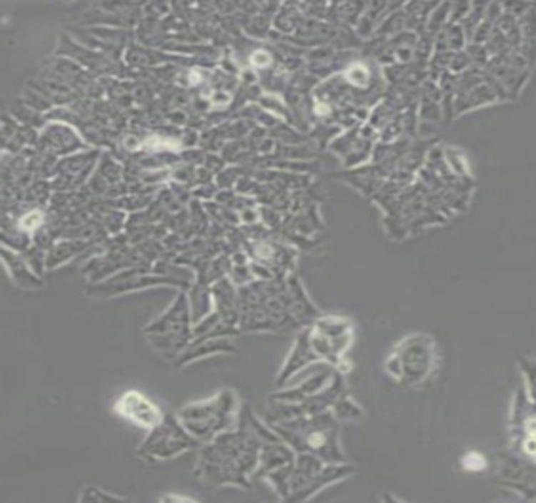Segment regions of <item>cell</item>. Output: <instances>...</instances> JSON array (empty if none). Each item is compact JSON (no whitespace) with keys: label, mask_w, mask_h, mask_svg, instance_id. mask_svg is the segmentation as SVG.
Masks as SVG:
<instances>
[{"label":"cell","mask_w":536,"mask_h":503,"mask_svg":"<svg viewBox=\"0 0 536 503\" xmlns=\"http://www.w3.org/2000/svg\"><path fill=\"white\" fill-rule=\"evenodd\" d=\"M469 46L467 35H465L461 24H448L440 30V34L436 36L434 43V51L438 52H461L465 51Z\"/></svg>","instance_id":"7a4b0ae2"},{"label":"cell","mask_w":536,"mask_h":503,"mask_svg":"<svg viewBox=\"0 0 536 503\" xmlns=\"http://www.w3.org/2000/svg\"><path fill=\"white\" fill-rule=\"evenodd\" d=\"M486 6H487V4H472V9L467 14V18H465L461 22L464 32H465V35H467L469 43H472L473 35H475L477 29L485 22Z\"/></svg>","instance_id":"8992f818"},{"label":"cell","mask_w":536,"mask_h":503,"mask_svg":"<svg viewBox=\"0 0 536 503\" xmlns=\"http://www.w3.org/2000/svg\"><path fill=\"white\" fill-rule=\"evenodd\" d=\"M418 118L425 121H439L444 118L442 111V91L438 82L425 81L420 87V104H418Z\"/></svg>","instance_id":"6da1fadb"},{"label":"cell","mask_w":536,"mask_h":503,"mask_svg":"<svg viewBox=\"0 0 536 503\" xmlns=\"http://www.w3.org/2000/svg\"><path fill=\"white\" fill-rule=\"evenodd\" d=\"M438 4L434 2H408L403 6L406 14V30L414 32L418 36L426 32V24L431 16L433 10Z\"/></svg>","instance_id":"3957f363"},{"label":"cell","mask_w":536,"mask_h":503,"mask_svg":"<svg viewBox=\"0 0 536 503\" xmlns=\"http://www.w3.org/2000/svg\"><path fill=\"white\" fill-rule=\"evenodd\" d=\"M517 51L520 52V56L525 59L528 68L536 66V40L535 38H524Z\"/></svg>","instance_id":"ba28073f"},{"label":"cell","mask_w":536,"mask_h":503,"mask_svg":"<svg viewBox=\"0 0 536 503\" xmlns=\"http://www.w3.org/2000/svg\"><path fill=\"white\" fill-rule=\"evenodd\" d=\"M470 9H472V4H452V10H450V22H453V24H461V22L467 18Z\"/></svg>","instance_id":"9c48e42d"},{"label":"cell","mask_w":536,"mask_h":503,"mask_svg":"<svg viewBox=\"0 0 536 503\" xmlns=\"http://www.w3.org/2000/svg\"><path fill=\"white\" fill-rule=\"evenodd\" d=\"M519 26L524 38H535L536 40V4L530 11H527L522 18H519Z\"/></svg>","instance_id":"52a82bcc"},{"label":"cell","mask_w":536,"mask_h":503,"mask_svg":"<svg viewBox=\"0 0 536 503\" xmlns=\"http://www.w3.org/2000/svg\"><path fill=\"white\" fill-rule=\"evenodd\" d=\"M450 10H452V4H438L431 13L428 24H426V34L436 38L440 34V30L450 22Z\"/></svg>","instance_id":"5b68a950"},{"label":"cell","mask_w":536,"mask_h":503,"mask_svg":"<svg viewBox=\"0 0 536 503\" xmlns=\"http://www.w3.org/2000/svg\"><path fill=\"white\" fill-rule=\"evenodd\" d=\"M485 464H486V461L483 459V456H480V454H477V453H470V454L467 456V458L464 459V466L467 467V469H472V470H475V469H483Z\"/></svg>","instance_id":"30bf717a"},{"label":"cell","mask_w":536,"mask_h":503,"mask_svg":"<svg viewBox=\"0 0 536 503\" xmlns=\"http://www.w3.org/2000/svg\"><path fill=\"white\" fill-rule=\"evenodd\" d=\"M134 397V401H131V397L124 398L128 402H123L124 406H126L128 409L124 411V417H129V419L136 420L137 423L141 425H153L154 422L158 420V411L154 409L148 401H142V406H141V397L138 395H132Z\"/></svg>","instance_id":"277c9868"}]
</instances>
